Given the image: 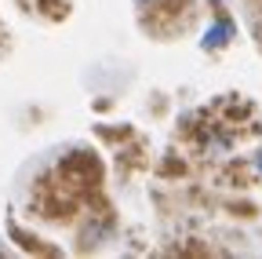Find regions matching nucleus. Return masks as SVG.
Returning a JSON list of instances; mask_svg holds the SVG:
<instances>
[{
    "label": "nucleus",
    "mask_w": 262,
    "mask_h": 259,
    "mask_svg": "<svg viewBox=\"0 0 262 259\" xmlns=\"http://www.w3.org/2000/svg\"><path fill=\"white\" fill-rule=\"evenodd\" d=\"M229 37H233V22H229V18H219L208 33H204V48H222V44H229Z\"/></svg>",
    "instance_id": "obj_1"
},
{
    "label": "nucleus",
    "mask_w": 262,
    "mask_h": 259,
    "mask_svg": "<svg viewBox=\"0 0 262 259\" xmlns=\"http://www.w3.org/2000/svg\"><path fill=\"white\" fill-rule=\"evenodd\" d=\"M258 172H262V150H258Z\"/></svg>",
    "instance_id": "obj_2"
},
{
    "label": "nucleus",
    "mask_w": 262,
    "mask_h": 259,
    "mask_svg": "<svg viewBox=\"0 0 262 259\" xmlns=\"http://www.w3.org/2000/svg\"><path fill=\"white\" fill-rule=\"evenodd\" d=\"M142 4H146V0H142Z\"/></svg>",
    "instance_id": "obj_3"
}]
</instances>
